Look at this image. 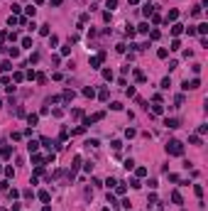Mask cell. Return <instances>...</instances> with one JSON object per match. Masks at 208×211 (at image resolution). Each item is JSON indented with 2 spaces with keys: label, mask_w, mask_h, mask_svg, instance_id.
Masks as SVG:
<instances>
[{
  "label": "cell",
  "mask_w": 208,
  "mask_h": 211,
  "mask_svg": "<svg viewBox=\"0 0 208 211\" xmlns=\"http://www.w3.org/2000/svg\"><path fill=\"white\" fill-rule=\"evenodd\" d=\"M166 155L181 157V155H184V145H181V140H169V142H166Z\"/></svg>",
  "instance_id": "6da1fadb"
},
{
  "label": "cell",
  "mask_w": 208,
  "mask_h": 211,
  "mask_svg": "<svg viewBox=\"0 0 208 211\" xmlns=\"http://www.w3.org/2000/svg\"><path fill=\"white\" fill-rule=\"evenodd\" d=\"M184 91H196V88H201V81L198 79H191V81H184Z\"/></svg>",
  "instance_id": "7a4b0ae2"
},
{
  "label": "cell",
  "mask_w": 208,
  "mask_h": 211,
  "mask_svg": "<svg viewBox=\"0 0 208 211\" xmlns=\"http://www.w3.org/2000/svg\"><path fill=\"white\" fill-rule=\"evenodd\" d=\"M103 59H105V52H100V54H98V57H91V59H88V64H91V69H98V66H100V62H103Z\"/></svg>",
  "instance_id": "3957f363"
},
{
  "label": "cell",
  "mask_w": 208,
  "mask_h": 211,
  "mask_svg": "<svg viewBox=\"0 0 208 211\" xmlns=\"http://www.w3.org/2000/svg\"><path fill=\"white\" fill-rule=\"evenodd\" d=\"M164 125L169 128V130H174V128H179V120L176 118H164Z\"/></svg>",
  "instance_id": "277c9868"
},
{
  "label": "cell",
  "mask_w": 208,
  "mask_h": 211,
  "mask_svg": "<svg viewBox=\"0 0 208 211\" xmlns=\"http://www.w3.org/2000/svg\"><path fill=\"white\" fill-rule=\"evenodd\" d=\"M152 113H157V115H162V113H164V106H162V101H154V106H152Z\"/></svg>",
  "instance_id": "5b68a950"
},
{
  "label": "cell",
  "mask_w": 208,
  "mask_h": 211,
  "mask_svg": "<svg viewBox=\"0 0 208 211\" xmlns=\"http://www.w3.org/2000/svg\"><path fill=\"white\" fill-rule=\"evenodd\" d=\"M27 150H30V155L37 152V150H39V142H37V140H30V142H27Z\"/></svg>",
  "instance_id": "8992f818"
},
{
  "label": "cell",
  "mask_w": 208,
  "mask_h": 211,
  "mask_svg": "<svg viewBox=\"0 0 208 211\" xmlns=\"http://www.w3.org/2000/svg\"><path fill=\"white\" fill-rule=\"evenodd\" d=\"M179 17V10H169V15H166V22H176Z\"/></svg>",
  "instance_id": "52a82bcc"
},
{
  "label": "cell",
  "mask_w": 208,
  "mask_h": 211,
  "mask_svg": "<svg viewBox=\"0 0 208 211\" xmlns=\"http://www.w3.org/2000/svg\"><path fill=\"white\" fill-rule=\"evenodd\" d=\"M0 155H3L5 160H10V157H12V147H10V145H5V147H3V152H0Z\"/></svg>",
  "instance_id": "ba28073f"
},
{
  "label": "cell",
  "mask_w": 208,
  "mask_h": 211,
  "mask_svg": "<svg viewBox=\"0 0 208 211\" xmlns=\"http://www.w3.org/2000/svg\"><path fill=\"white\" fill-rule=\"evenodd\" d=\"M171 201H174V204H179V206L184 204V199H181V194H179V192H171Z\"/></svg>",
  "instance_id": "9c48e42d"
},
{
  "label": "cell",
  "mask_w": 208,
  "mask_h": 211,
  "mask_svg": "<svg viewBox=\"0 0 208 211\" xmlns=\"http://www.w3.org/2000/svg\"><path fill=\"white\" fill-rule=\"evenodd\" d=\"M83 96H86V98H93V96H96L93 86H86V88H83Z\"/></svg>",
  "instance_id": "30bf717a"
},
{
  "label": "cell",
  "mask_w": 208,
  "mask_h": 211,
  "mask_svg": "<svg viewBox=\"0 0 208 211\" xmlns=\"http://www.w3.org/2000/svg\"><path fill=\"white\" fill-rule=\"evenodd\" d=\"M27 123H30V125L34 128V125L39 123V115H34V113H32V115H27Z\"/></svg>",
  "instance_id": "8fae6325"
},
{
  "label": "cell",
  "mask_w": 208,
  "mask_h": 211,
  "mask_svg": "<svg viewBox=\"0 0 208 211\" xmlns=\"http://www.w3.org/2000/svg\"><path fill=\"white\" fill-rule=\"evenodd\" d=\"M142 15H144V17L154 15V8H152V5H144V8H142Z\"/></svg>",
  "instance_id": "7c38bea8"
},
{
  "label": "cell",
  "mask_w": 208,
  "mask_h": 211,
  "mask_svg": "<svg viewBox=\"0 0 208 211\" xmlns=\"http://www.w3.org/2000/svg\"><path fill=\"white\" fill-rule=\"evenodd\" d=\"M135 32H142V35H149V25H147V22H142V25L137 27Z\"/></svg>",
  "instance_id": "4fadbf2b"
},
{
  "label": "cell",
  "mask_w": 208,
  "mask_h": 211,
  "mask_svg": "<svg viewBox=\"0 0 208 211\" xmlns=\"http://www.w3.org/2000/svg\"><path fill=\"white\" fill-rule=\"evenodd\" d=\"M130 187L132 189H140L142 184H140V177H132V179H130Z\"/></svg>",
  "instance_id": "5bb4252c"
},
{
  "label": "cell",
  "mask_w": 208,
  "mask_h": 211,
  "mask_svg": "<svg viewBox=\"0 0 208 211\" xmlns=\"http://www.w3.org/2000/svg\"><path fill=\"white\" fill-rule=\"evenodd\" d=\"M196 32H198V35H201V37H203V35H206V32H208V25H206V22H201V25H198V30H196Z\"/></svg>",
  "instance_id": "9a60e30c"
},
{
  "label": "cell",
  "mask_w": 208,
  "mask_h": 211,
  "mask_svg": "<svg viewBox=\"0 0 208 211\" xmlns=\"http://www.w3.org/2000/svg\"><path fill=\"white\" fill-rule=\"evenodd\" d=\"M8 54H10L12 59H17V57H20V49H17V47H10V49H8Z\"/></svg>",
  "instance_id": "2e32d148"
},
{
  "label": "cell",
  "mask_w": 208,
  "mask_h": 211,
  "mask_svg": "<svg viewBox=\"0 0 208 211\" xmlns=\"http://www.w3.org/2000/svg\"><path fill=\"white\" fill-rule=\"evenodd\" d=\"M74 96H76V93L71 91V88H66V91H64V101H74Z\"/></svg>",
  "instance_id": "e0dca14e"
},
{
  "label": "cell",
  "mask_w": 208,
  "mask_h": 211,
  "mask_svg": "<svg viewBox=\"0 0 208 211\" xmlns=\"http://www.w3.org/2000/svg\"><path fill=\"white\" fill-rule=\"evenodd\" d=\"M98 145H100V142L96 140V138H91V140H86V147H93V150H96V147H98Z\"/></svg>",
  "instance_id": "ac0fdd59"
},
{
  "label": "cell",
  "mask_w": 208,
  "mask_h": 211,
  "mask_svg": "<svg viewBox=\"0 0 208 211\" xmlns=\"http://www.w3.org/2000/svg\"><path fill=\"white\" fill-rule=\"evenodd\" d=\"M113 189H115V192H117V194H125V189H127V187H125V184H122V182H117V184H115Z\"/></svg>",
  "instance_id": "d6986e66"
},
{
  "label": "cell",
  "mask_w": 208,
  "mask_h": 211,
  "mask_svg": "<svg viewBox=\"0 0 208 211\" xmlns=\"http://www.w3.org/2000/svg\"><path fill=\"white\" fill-rule=\"evenodd\" d=\"M181 32H184V25H174L171 27V35H181Z\"/></svg>",
  "instance_id": "ffe728a7"
},
{
  "label": "cell",
  "mask_w": 208,
  "mask_h": 211,
  "mask_svg": "<svg viewBox=\"0 0 208 211\" xmlns=\"http://www.w3.org/2000/svg\"><path fill=\"white\" fill-rule=\"evenodd\" d=\"M125 169H127V172H130V169H135V160H132V157L125 160Z\"/></svg>",
  "instance_id": "44dd1931"
},
{
  "label": "cell",
  "mask_w": 208,
  "mask_h": 211,
  "mask_svg": "<svg viewBox=\"0 0 208 211\" xmlns=\"http://www.w3.org/2000/svg\"><path fill=\"white\" fill-rule=\"evenodd\" d=\"M135 174H137V177H147V167H137Z\"/></svg>",
  "instance_id": "7402d4cb"
},
{
  "label": "cell",
  "mask_w": 208,
  "mask_h": 211,
  "mask_svg": "<svg viewBox=\"0 0 208 211\" xmlns=\"http://www.w3.org/2000/svg\"><path fill=\"white\" fill-rule=\"evenodd\" d=\"M10 69H12L10 62H0V71H10Z\"/></svg>",
  "instance_id": "603a6c76"
},
{
  "label": "cell",
  "mask_w": 208,
  "mask_h": 211,
  "mask_svg": "<svg viewBox=\"0 0 208 211\" xmlns=\"http://www.w3.org/2000/svg\"><path fill=\"white\" fill-rule=\"evenodd\" d=\"M22 47H25V49H32V39L30 37H22Z\"/></svg>",
  "instance_id": "cb8c5ba5"
},
{
  "label": "cell",
  "mask_w": 208,
  "mask_h": 211,
  "mask_svg": "<svg viewBox=\"0 0 208 211\" xmlns=\"http://www.w3.org/2000/svg\"><path fill=\"white\" fill-rule=\"evenodd\" d=\"M189 142H191V145H201V135H191Z\"/></svg>",
  "instance_id": "d4e9b609"
},
{
  "label": "cell",
  "mask_w": 208,
  "mask_h": 211,
  "mask_svg": "<svg viewBox=\"0 0 208 211\" xmlns=\"http://www.w3.org/2000/svg\"><path fill=\"white\" fill-rule=\"evenodd\" d=\"M39 35H44V37H49V25H42V27H39Z\"/></svg>",
  "instance_id": "484cf974"
},
{
  "label": "cell",
  "mask_w": 208,
  "mask_h": 211,
  "mask_svg": "<svg viewBox=\"0 0 208 211\" xmlns=\"http://www.w3.org/2000/svg\"><path fill=\"white\" fill-rule=\"evenodd\" d=\"M39 199H42V201H44V204H47V201H49V199H52V196H49V192H39Z\"/></svg>",
  "instance_id": "4316f807"
},
{
  "label": "cell",
  "mask_w": 208,
  "mask_h": 211,
  "mask_svg": "<svg viewBox=\"0 0 208 211\" xmlns=\"http://www.w3.org/2000/svg\"><path fill=\"white\" fill-rule=\"evenodd\" d=\"M22 79H25V74H22V71H17L15 76H12V81H15V84H20V81H22Z\"/></svg>",
  "instance_id": "83f0119b"
},
{
  "label": "cell",
  "mask_w": 208,
  "mask_h": 211,
  "mask_svg": "<svg viewBox=\"0 0 208 211\" xmlns=\"http://www.w3.org/2000/svg\"><path fill=\"white\" fill-rule=\"evenodd\" d=\"M103 79L110 81V79H113V71H110V69H103Z\"/></svg>",
  "instance_id": "f1b7e54d"
},
{
  "label": "cell",
  "mask_w": 208,
  "mask_h": 211,
  "mask_svg": "<svg viewBox=\"0 0 208 211\" xmlns=\"http://www.w3.org/2000/svg\"><path fill=\"white\" fill-rule=\"evenodd\" d=\"M193 192H196V196L201 199V196H203V187H201V184H196V187H193Z\"/></svg>",
  "instance_id": "f546056e"
},
{
  "label": "cell",
  "mask_w": 208,
  "mask_h": 211,
  "mask_svg": "<svg viewBox=\"0 0 208 211\" xmlns=\"http://www.w3.org/2000/svg\"><path fill=\"white\" fill-rule=\"evenodd\" d=\"M105 8H110V10H115V8H117V0H108V3H105Z\"/></svg>",
  "instance_id": "4dcf8cb0"
},
{
  "label": "cell",
  "mask_w": 208,
  "mask_h": 211,
  "mask_svg": "<svg viewBox=\"0 0 208 211\" xmlns=\"http://www.w3.org/2000/svg\"><path fill=\"white\" fill-rule=\"evenodd\" d=\"M125 135H127V138H135L137 130H135V128H127V130H125Z\"/></svg>",
  "instance_id": "1f68e13d"
},
{
  "label": "cell",
  "mask_w": 208,
  "mask_h": 211,
  "mask_svg": "<svg viewBox=\"0 0 208 211\" xmlns=\"http://www.w3.org/2000/svg\"><path fill=\"white\" fill-rule=\"evenodd\" d=\"M98 98H100V101H108V88H103V91L98 93Z\"/></svg>",
  "instance_id": "d6a6232c"
},
{
  "label": "cell",
  "mask_w": 208,
  "mask_h": 211,
  "mask_svg": "<svg viewBox=\"0 0 208 211\" xmlns=\"http://www.w3.org/2000/svg\"><path fill=\"white\" fill-rule=\"evenodd\" d=\"M166 54H169V52H166V49H164V47H162V49H159V52H157V57H159V59H166Z\"/></svg>",
  "instance_id": "836d02e7"
},
{
  "label": "cell",
  "mask_w": 208,
  "mask_h": 211,
  "mask_svg": "<svg viewBox=\"0 0 208 211\" xmlns=\"http://www.w3.org/2000/svg\"><path fill=\"white\" fill-rule=\"evenodd\" d=\"M49 44H52V47H57V44H59V37H57V35H52V37H49Z\"/></svg>",
  "instance_id": "e575fe53"
},
{
  "label": "cell",
  "mask_w": 208,
  "mask_h": 211,
  "mask_svg": "<svg viewBox=\"0 0 208 211\" xmlns=\"http://www.w3.org/2000/svg\"><path fill=\"white\" fill-rule=\"evenodd\" d=\"M201 66H203V64H198V62H196V64L191 66V71H193V74H201Z\"/></svg>",
  "instance_id": "d590c367"
},
{
  "label": "cell",
  "mask_w": 208,
  "mask_h": 211,
  "mask_svg": "<svg viewBox=\"0 0 208 211\" xmlns=\"http://www.w3.org/2000/svg\"><path fill=\"white\" fill-rule=\"evenodd\" d=\"M184 101H186L184 96H176V98H174V103H176V108H179V106H184Z\"/></svg>",
  "instance_id": "8d00e7d4"
},
{
  "label": "cell",
  "mask_w": 208,
  "mask_h": 211,
  "mask_svg": "<svg viewBox=\"0 0 208 211\" xmlns=\"http://www.w3.org/2000/svg\"><path fill=\"white\" fill-rule=\"evenodd\" d=\"M179 47H181V42H179V39H174V42H171V47H169V49H174V52H176Z\"/></svg>",
  "instance_id": "74e56055"
},
{
  "label": "cell",
  "mask_w": 208,
  "mask_h": 211,
  "mask_svg": "<svg viewBox=\"0 0 208 211\" xmlns=\"http://www.w3.org/2000/svg\"><path fill=\"white\" fill-rule=\"evenodd\" d=\"M8 25H10V27H12V25H17V17H15V15H10V17H8Z\"/></svg>",
  "instance_id": "f35d334b"
},
{
  "label": "cell",
  "mask_w": 208,
  "mask_h": 211,
  "mask_svg": "<svg viewBox=\"0 0 208 211\" xmlns=\"http://www.w3.org/2000/svg\"><path fill=\"white\" fill-rule=\"evenodd\" d=\"M149 39H159V30H152L149 32Z\"/></svg>",
  "instance_id": "ab89813d"
},
{
  "label": "cell",
  "mask_w": 208,
  "mask_h": 211,
  "mask_svg": "<svg viewBox=\"0 0 208 211\" xmlns=\"http://www.w3.org/2000/svg\"><path fill=\"white\" fill-rule=\"evenodd\" d=\"M147 187H149V189H157L159 184H157V179H149V182H147Z\"/></svg>",
  "instance_id": "60d3db41"
},
{
  "label": "cell",
  "mask_w": 208,
  "mask_h": 211,
  "mask_svg": "<svg viewBox=\"0 0 208 211\" xmlns=\"http://www.w3.org/2000/svg\"><path fill=\"white\" fill-rule=\"evenodd\" d=\"M147 204H157V194H149L147 196Z\"/></svg>",
  "instance_id": "b9f144b4"
},
{
  "label": "cell",
  "mask_w": 208,
  "mask_h": 211,
  "mask_svg": "<svg viewBox=\"0 0 208 211\" xmlns=\"http://www.w3.org/2000/svg\"><path fill=\"white\" fill-rule=\"evenodd\" d=\"M49 3H52V5H61V0H49Z\"/></svg>",
  "instance_id": "7bdbcfd3"
},
{
  "label": "cell",
  "mask_w": 208,
  "mask_h": 211,
  "mask_svg": "<svg viewBox=\"0 0 208 211\" xmlns=\"http://www.w3.org/2000/svg\"><path fill=\"white\" fill-rule=\"evenodd\" d=\"M42 211H52V206H44V209H42Z\"/></svg>",
  "instance_id": "ee69618b"
},
{
  "label": "cell",
  "mask_w": 208,
  "mask_h": 211,
  "mask_svg": "<svg viewBox=\"0 0 208 211\" xmlns=\"http://www.w3.org/2000/svg\"><path fill=\"white\" fill-rule=\"evenodd\" d=\"M0 106H3V98H0Z\"/></svg>",
  "instance_id": "f6af8a7d"
},
{
  "label": "cell",
  "mask_w": 208,
  "mask_h": 211,
  "mask_svg": "<svg viewBox=\"0 0 208 211\" xmlns=\"http://www.w3.org/2000/svg\"><path fill=\"white\" fill-rule=\"evenodd\" d=\"M103 211H110V209H103Z\"/></svg>",
  "instance_id": "bcb514c9"
}]
</instances>
